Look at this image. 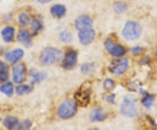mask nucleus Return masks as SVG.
<instances>
[{"instance_id":"f257e3e1","label":"nucleus","mask_w":157,"mask_h":130,"mask_svg":"<svg viewBox=\"0 0 157 130\" xmlns=\"http://www.w3.org/2000/svg\"><path fill=\"white\" fill-rule=\"evenodd\" d=\"M121 112L124 116L128 118H134L138 113L137 100L136 97L133 94H128L122 101L121 105Z\"/></svg>"},{"instance_id":"f03ea898","label":"nucleus","mask_w":157,"mask_h":130,"mask_svg":"<svg viewBox=\"0 0 157 130\" xmlns=\"http://www.w3.org/2000/svg\"><path fill=\"white\" fill-rule=\"evenodd\" d=\"M77 103L72 100H67L59 105L58 108V116L62 120H69L77 113Z\"/></svg>"},{"instance_id":"7ed1b4c3","label":"nucleus","mask_w":157,"mask_h":130,"mask_svg":"<svg viewBox=\"0 0 157 130\" xmlns=\"http://www.w3.org/2000/svg\"><path fill=\"white\" fill-rule=\"evenodd\" d=\"M141 34V27L137 22L128 21L122 30V36L127 40H135L139 39Z\"/></svg>"},{"instance_id":"20e7f679","label":"nucleus","mask_w":157,"mask_h":130,"mask_svg":"<svg viewBox=\"0 0 157 130\" xmlns=\"http://www.w3.org/2000/svg\"><path fill=\"white\" fill-rule=\"evenodd\" d=\"M61 56V51L54 47H47L42 52L40 58L43 65H52L58 61Z\"/></svg>"},{"instance_id":"39448f33","label":"nucleus","mask_w":157,"mask_h":130,"mask_svg":"<svg viewBox=\"0 0 157 130\" xmlns=\"http://www.w3.org/2000/svg\"><path fill=\"white\" fill-rule=\"evenodd\" d=\"M105 46L107 51L113 57H121L126 53V50L122 45L115 43L110 39L105 41Z\"/></svg>"},{"instance_id":"423d86ee","label":"nucleus","mask_w":157,"mask_h":130,"mask_svg":"<svg viewBox=\"0 0 157 130\" xmlns=\"http://www.w3.org/2000/svg\"><path fill=\"white\" fill-rule=\"evenodd\" d=\"M128 67V60L127 59H121L113 61L109 67L110 72L113 74H123Z\"/></svg>"},{"instance_id":"0eeeda50","label":"nucleus","mask_w":157,"mask_h":130,"mask_svg":"<svg viewBox=\"0 0 157 130\" xmlns=\"http://www.w3.org/2000/svg\"><path fill=\"white\" fill-rule=\"evenodd\" d=\"M78 38L82 45H86L91 44L95 38V32L93 28L85 29L78 32Z\"/></svg>"},{"instance_id":"6e6552de","label":"nucleus","mask_w":157,"mask_h":130,"mask_svg":"<svg viewBox=\"0 0 157 130\" xmlns=\"http://www.w3.org/2000/svg\"><path fill=\"white\" fill-rule=\"evenodd\" d=\"M77 59H78V54L76 52L73 50L68 51L63 59V63H62L63 67L67 70H71L74 68L77 64Z\"/></svg>"},{"instance_id":"1a4fd4ad","label":"nucleus","mask_w":157,"mask_h":130,"mask_svg":"<svg viewBox=\"0 0 157 130\" xmlns=\"http://www.w3.org/2000/svg\"><path fill=\"white\" fill-rule=\"evenodd\" d=\"M12 77L13 80L16 83H23L26 78V67L24 64H18L12 71Z\"/></svg>"},{"instance_id":"9d476101","label":"nucleus","mask_w":157,"mask_h":130,"mask_svg":"<svg viewBox=\"0 0 157 130\" xmlns=\"http://www.w3.org/2000/svg\"><path fill=\"white\" fill-rule=\"evenodd\" d=\"M92 26H93V20L87 15H81L75 19V27L78 31L92 28Z\"/></svg>"},{"instance_id":"9b49d317","label":"nucleus","mask_w":157,"mask_h":130,"mask_svg":"<svg viewBox=\"0 0 157 130\" xmlns=\"http://www.w3.org/2000/svg\"><path fill=\"white\" fill-rule=\"evenodd\" d=\"M24 54H25V52L20 48H17L6 53V58L7 61H9L10 63H17L24 57Z\"/></svg>"},{"instance_id":"f8f14e48","label":"nucleus","mask_w":157,"mask_h":130,"mask_svg":"<svg viewBox=\"0 0 157 130\" xmlns=\"http://www.w3.org/2000/svg\"><path fill=\"white\" fill-rule=\"evenodd\" d=\"M1 35L3 40H5L6 43H10L14 40V35H15V30L12 26H6L1 32Z\"/></svg>"},{"instance_id":"ddd939ff","label":"nucleus","mask_w":157,"mask_h":130,"mask_svg":"<svg viewBox=\"0 0 157 130\" xmlns=\"http://www.w3.org/2000/svg\"><path fill=\"white\" fill-rule=\"evenodd\" d=\"M18 125H19L18 120L13 116H8L4 120V126L9 130H17Z\"/></svg>"},{"instance_id":"4468645a","label":"nucleus","mask_w":157,"mask_h":130,"mask_svg":"<svg viewBox=\"0 0 157 130\" xmlns=\"http://www.w3.org/2000/svg\"><path fill=\"white\" fill-rule=\"evenodd\" d=\"M50 11L52 16L56 17H62L66 14L67 9L62 5H55L51 8Z\"/></svg>"},{"instance_id":"2eb2a0df","label":"nucleus","mask_w":157,"mask_h":130,"mask_svg":"<svg viewBox=\"0 0 157 130\" xmlns=\"http://www.w3.org/2000/svg\"><path fill=\"white\" fill-rule=\"evenodd\" d=\"M17 40L24 45H28L31 43V34L26 30H21L17 34Z\"/></svg>"},{"instance_id":"dca6fc26","label":"nucleus","mask_w":157,"mask_h":130,"mask_svg":"<svg viewBox=\"0 0 157 130\" xmlns=\"http://www.w3.org/2000/svg\"><path fill=\"white\" fill-rule=\"evenodd\" d=\"M9 78V67L5 62L0 61V83L6 81Z\"/></svg>"},{"instance_id":"f3484780","label":"nucleus","mask_w":157,"mask_h":130,"mask_svg":"<svg viewBox=\"0 0 157 130\" xmlns=\"http://www.w3.org/2000/svg\"><path fill=\"white\" fill-rule=\"evenodd\" d=\"M107 117V113L102 112L101 109H94V111H92L91 113V120L93 121H102Z\"/></svg>"},{"instance_id":"a211bd4d","label":"nucleus","mask_w":157,"mask_h":130,"mask_svg":"<svg viewBox=\"0 0 157 130\" xmlns=\"http://www.w3.org/2000/svg\"><path fill=\"white\" fill-rule=\"evenodd\" d=\"M0 91L5 94L6 96L11 97L13 94V92H14V87L11 82H7L6 84L2 85L0 86Z\"/></svg>"},{"instance_id":"6ab92c4d","label":"nucleus","mask_w":157,"mask_h":130,"mask_svg":"<svg viewBox=\"0 0 157 130\" xmlns=\"http://www.w3.org/2000/svg\"><path fill=\"white\" fill-rule=\"evenodd\" d=\"M94 70H95V66L93 63H86L81 67V72L85 75H89V74H93L94 72Z\"/></svg>"},{"instance_id":"aec40b11","label":"nucleus","mask_w":157,"mask_h":130,"mask_svg":"<svg viewBox=\"0 0 157 130\" xmlns=\"http://www.w3.org/2000/svg\"><path fill=\"white\" fill-rule=\"evenodd\" d=\"M32 86L27 85H20L17 86L16 88V93H17L18 95H25V94H29L31 91H32Z\"/></svg>"},{"instance_id":"412c9836","label":"nucleus","mask_w":157,"mask_h":130,"mask_svg":"<svg viewBox=\"0 0 157 130\" xmlns=\"http://www.w3.org/2000/svg\"><path fill=\"white\" fill-rule=\"evenodd\" d=\"M113 9L116 13H123L127 10V6L123 2H115L113 4Z\"/></svg>"},{"instance_id":"4be33fe9","label":"nucleus","mask_w":157,"mask_h":130,"mask_svg":"<svg viewBox=\"0 0 157 130\" xmlns=\"http://www.w3.org/2000/svg\"><path fill=\"white\" fill-rule=\"evenodd\" d=\"M59 38H60V40L63 41V42L69 43L73 40V34L71 33L70 32H68V31H65V32H62L61 33H60Z\"/></svg>"},{"instance_id":"5701e85b","label":"nucleus","mask_w":157,"mask_h":130,"mask_svg":"<svg viewBox=\"0 0 157 130\" xmlns=\"http://www.w3.org/2000/svg\"><path fill=\"white\" fill-rule=\"evenodd\" d=\"M18 23L21 26H25L30 23V17L27 13H21L18 17Z\"/></svg>"},{"instance_id":"b1692460","label":"nucleus","mask_w":157,"mask_h":130,"mask_svg":"<svg viewBox=\"0 0 157 130\" xmlns=\"http://www.w3.org/2000/svg\"><path fill=\"white\" fill-rule=\"evenodd\" d=\"M154 101H155V98L153 95H147L142 99V104L146 108H150L154 103Z\"/></svg>"},{"instance_id":"393cba45","label":"nucleus","mask_w":157,"mask_h":130,"mask_svg":"<svg viewBox=\"0 0 157 130\" xmlns=\"http://www.w3.org/2000/svg\"><path fill=\"white\" fill-rule=\"evenodd\" d=\"M103 87L106 91H112L114 87V81L111 79H105L103 83Z\"/></svg>"},{"instance_id":"a878e982","label":"nucleus","mask_w":157,"mask_h":130,"mask_svg":"<svg viewBox=\"0 0 157 130\" xmlns=\"http://www.w3.org/2000/svg\"><path fill=\"white\" fill-rule=\"evenodd\" d=\"M32 122L28 120H25L22 122H19L17 130H30Z\"/></svg>"},{"instance_id":"bb28decb","label":"nucleus","mask_w":157,"mask_h":130,"mask_svg":"<svg viewBox=\"0 0 157 130\" xmlns=\"http://www.w3.org/2000/svg\"><path fill=\"white\" fill-rule=\"evenodd\" d=\"M32 27L34 32H39V31L42 29V23L39 19H34L32 23Z\"/></svg>"},{"instance_id":"cd10ccee","label":"nucleus","mask_w":157,"mask_h":130,"mask_svg":"<svg viewBox=\"0 0 157 130\" xmlns=\"http://www.w3.org/2000/svg\"><path fill=\"white\" fill-rule=\"evenodd\" d=\"M33 83H39L45 79V74L44 73H35L33 74Z\"/></svg>"},{"instance_id":"c85d7f7f","label":"nucleus","mask_w":157,"mask_h":130,"mask_svg":"<svg viewBox=\"0 0 157 130\" xmlns=\"http://www.w3.org/2000/svg\"><path fill=\"white\" fill-rule=\"evenodd\" d=\"M132 51L134 53H139L140 51H141V48L140 47H134L133 49H132Z\"/></svg>"},{"instance_id":"c756f323","label":"nucleus","mask_w":157,"mask_h":130,"mask_svg":"<svg viewBox=\"0 0 157 130\" xmlns=\"http://www.w3.org/2000/svg\"><path fill=\"white\" fill-rule=\"evenodd\" d=\"M52 0H38V2L41 3V4H47V3H49Z\"/></svg>"}]
</instances>
